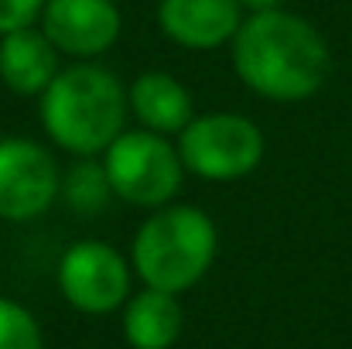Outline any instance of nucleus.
Returning a JSON list of instances; mask_svg holds the SVG:
<instances>
[{"label": "nucleus", "instance_id": "obj_8", "mask_svg": "<svg viewBox=\"0 0 352 349\" xmlns=\"http://www.w3.org/2000/svg\"><path fill=\"white\" fill-rule=\"evenodd\" d=\"M38 28L72 62H96L120 41L123 14L117 0H48Z\"/></svg>", "mask_w": 352, "mask_h": 349}, {"label": "nucleus", "instance_id": "obj_15", "mask_svg": "<svg viewBox=\"0 0 352 349\" xmlns=\"http://www.w3.org/2000/svg\"><path fill=\"white\" fill-rule=\"evenodd\" d=\"M45 3L48 0H0V38L10 34V31L38 24Z\"/></svg>", "mask_w": 352, "mask_h": 349}, {"label": "nucleus", "instance_id": "obj_3", "mask_svg": "<svg viewBox=\"0 0 352 349\" xmlns=\"http://www.w3.org/2000/svg\"><path fill=\"white\" fill-rule=\"evenodd\" d=\"M219 230L212 216L199 206L168 202L151 209L130 243V267L144 288L168 295L192 291L216 264Z\"/></svg>", "mask_w": 352, "mask_h": 349}, {"label": "nucleus", "instance_id": "obj_1", "mask_svg": "<svg viewBox=\"0 0 352 349\" xmlns=\"http://www.w3.org/2000/svg\"><path fill=\"white\" fill-rule=\"evenodd\" d=\"M236 79L260 100L305 103L318 96L332 76L325 34L305 14L287 7L246 14L230 41Z\"/></svg>", "mask_w": 352, "mask_h": 349}, {"label": "nucleus", "instance_id": "obj_5", "mask_svg": "<svg viewBox=\"0 0 352 349\" xmlns=\"http://www.w3.org/2000/svg\"><path fill=\"white\" fill-rule=\"evenodd\" d=\"M267 140L256 120L233 110L195 114L178 134V154L188 175L202 182H239L263 161Z\"/></svg>", "mask_w": 352, "mask_h": 349}, {"label": "nucleus", "instance_id": "obj_11", "mask_svg": "<svg viewBox=\"0 0 352 349\" xmlns=\"http://www.w3.org/2000/svg\"><path fill=\"white\" fill-rule=\"evenodd\" d=\"M58 48L48 41V34L31 24L21 31H10L0 38V79L17 96H41L52 79L62 72Z\"/></svg>", "mask_w": 352, "mask_h": 349}, {"label": "nucleus", "instance_id": "obj_2", "mask_svg": "<svg viewBox=\"0 0 352 349\" xmlns=\"http://www.w3.org/2000/svg\"><path fill=\"white\" fill-rule=\"evenodd\" d=\"M126 86L100 62L65 65L38 96L45 137L72 158H100L126 130Z\"/></svg>", "mask_w": 352, "mask_h": 349}, {"label": "nucleus", "instance_id": "obj_14", "mask_svg": "<svg viewBox=\"0 0 352 349\" xmlns=\"http://www.w3.org/2000/svg\"><path fill=\"white\" fill-rule=\"evenodd\" d=\"M0 349H45V332L31 308L0 295Z\"/></svg>", "mask_w": 352, "mask_h": 349}, {"label": "nucleus", "instance_id": "obj_12", "mask_svg": "<svg viewBox=\"0 0 352 349\" xmlns=\"http://www.w3.org/2000/svg\"><path fill=\"white\" fill-rule=\"evenodd\" d=\"M120 329L130 349H171L185 329V312L178 295L140 288L137 295L126 298Z\"/></svg>", "mask_w": 352, "mask_h": 349}, {"label": "nucleus", "instance_id": "obj_16", "mask_svg": "<svg viewBox=\"0 0 352 349\" xmlns=\"http://www.w3.org/2000/svg\"><path fill=\"white\" fill-rule=\"evenodd\" d=\"M239 7H243L246 14H263V10H277V7H284V0H239Z\"/></svg>", "mask_w": 352, "mask_h": 349}, {"label": "nucleus", "instance_id": "obj_10", "mask_svg": "<svg viewBox=\"0 0 352 349\" xmlns=\"http://www.w3.org/2000/svg\"><path fill=\"white\" fill-rule=\"evenodd\" d=\"M126 103H130V116L161 137H178L192 116H195V100L188 93V86L161 69L140 72L130 86H126Z\"/></svg>", "mask_w": 352, "mask_h": 349}, {"label": "nucleus", "instance_id": "obj_9", "mask_svg": "<svg viewBox=\"0 0 352 349\" xmlns=\"http://www.w3.org/2000/svg\"><path fill=\"white\" fill-rule=\"evenodd\" d=\"M161 34L188 52H216L230 45L246 17L239 0H157Z\"/></svg>", "mask_w": 352, "mask_h": 349}, {"label": "nucleus", "instance_id": "obj_13", "mask_svg": "<svg viewBox=\"0 0 352 349\" xmlns=\"http://www.w3.org/2000/svg\"><path fill=\"white\" fill-rule=\"evenodd\" d=\"M58 199L82 220H93L100 216L113 195V185H110V175L103 168L100 158H76L65 171H62V192Z\"/></svg>", "mask_w": 352, "mask_h": 349}, {"label": "nucleus", "instance_id": "obj_6", "mask_svg": "<svg viewBox=\"0 0 352 349\" xmlns=\"http://www.w3.org/2000/svg\"><path fill=\"white\" fill-rule=\"evenodd\" d=\"M58 291L82 315H113L126 305L133 267L107 240H76L58 257Z\"/></svg>", "mask_w": 352, "mask_h": 349}, {"label": "nucleus", "instance_id": "obj_4", "mask_svg": "<svg viewBox=\"0 0 352 349\" xmlns=\"http://www.w3.org/2000/svg\"><path fill=\"white\" fill-rule=\"evenodd\" d=\"M113 195L126 206L137 209H161L168 202H175V195L182 192L185 182V165L178 154V144H171V137L151 134L144 127L123 130L117 140L100 154Z\"/></svg>", "mask_w": 352, "mask_h": 349}, {"label": "nucleus", "instance_id": "obj_7", "mask_svg": "<svg viewBox=\"0 0 352 349\" xmlns=\"http://www.w3.org/2000/svg\"><path fill=\"white\" fill-rule=\"evenodd\" d=\"M62 192V171L55 154L31 137H0V220L31 223L41 220Z\"/></svg>", "mask_w": 352, "mask_h": 349}]
</instances>
